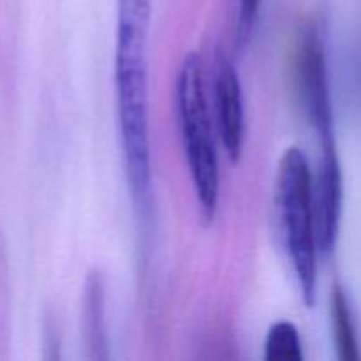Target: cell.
I'll return each mask as SVG.
<instances>
[{
    "instance_id": "4",
    "label": "cell",
    "mask_w": 361,
    "mask_h": 361,
    "mask_svg": "<svg viewBox=\"0 0 361 361\" xmlns=\"http://www.w3.org/2000/svg\"><path fill=\"white\" fill-rule=\"evenodd\" d=\"M298 81L307 120L316 130L321 148L335 147L334 108L328 85L326 56L319 32L312 25H307L300 37Z\"/></svg>"
},
{
    "instance_id": "2",
    "label": "cell",
    "mask_w": 361,
    "mask_h": 361,
    "mask_svg": "<svg viewBox=\"0 0 361 361\" xmlns=\"http://www.w3.org/2000/svg\"><path fill=\"white\" fill-rule=\"evenodd\" d=\"M175 111L201 212L207 221H212L219 204L221 169L204 94L203 63L197 53L187 55L176 74Z\"/></svg>"
},
{
    "instance_id": "10",
    "label": "cell",
    "mask_w": 361,
    "mask_h": 361,
    "mask_svg": "<svg viewBox=\"0 0 361 361\" xmlns=\"http://www.w3.org/2000/svg\"><path fill=\"white\" fill-rule=\"evenodd\" d=\"M263 0H240L238 6V23H236V42L238 46H245L250 41L257 16H259Z\"/></svg>"
},
{
    "instance_id": "5",
    "label": "cell",
    "mask_w": 361,
    "mask_h": 361,
    "mask_svg": "<svg viewBox=\"0 0 361 361\" xmlns=\"http://www.w3.org/2000/svg\"><path fill=\"white\" fill-rule=\"evenodd\" d=\"M214 111L226 155L236 162L245 141V104L238 73L224 55H219L214 66Z\"/></svg>"
},
{
    "instance_id": "9",
    "label": "cell",
    "mask_w": 361,
    "mask_h": 361,
    "mask_svg": "<svg viewBox=\"0 0 361 361\" xmlns=\"http://www.w3.org/2000/svg\"><path fill=\"white\" fill-rule=\"evenodd\" d=\"M264 360L267 361H302V341L298 328L289 321L271 324L264 341Z\"/></svg>"
},
{
    "instance_id": "6",
    "label": "cell",
    "mask_w": 361,
    "mask_h": 361,
    "mask_svg": "<svg viewBox=\"0 0 361 361\" xmlns=\"http://www.w3.org/2000/svg\"><path fill=\"white\" fill-rule=\"evenodd\" d=\"M312 207L319 252L330 254L337 242L342 212V171L335 147L321 148L312 175Z\"/></svg>"
},
{
    "instance_id": "8",
    "label": "cell",
    "mask_w": 361,
    "mask_h": 361,
    "mask_svg": "<svg viewBox=\"0 0 361 361\" xmlns=\"http://www.w3.org/2000/svg\"><path fill=\"white\" fill-rule=\"evenodd\" d=\"M331 324H334V338L338 358L344 361L358 360L360 348L355 323H353V314L349 309L348 298L338 286L334 288V293H331Z\"/></svg>"
},
{
    "instance_id": "1",
    "label": "cell",
    "mask_w": 361,
    "mask_h": 361,
    "mask_svg": "<svg viewBox=\"0 0 361 361\" xmlns=\"http://www.w3.org/2000/svg\"><path fill=\"white\" fill-rule=\"evenodd\" d=\"M152 0H118L115 87L127 182L141 215L152 210V152L148 126V32Z\"/></svg>"
},
{
    "instance_id": "7",
    "label": "cell",
    "mask_w": 361,
    "mask_h": 361,
    "mask_svg": "<svg viewBox=\"0 0 361 361\" xmlns=\"http://www.w3.org/2000/svg\"><path fill=\"white\" fill-rule=\"evenodd\" d=\"M83 319H85V337L87 348L90 351V358L106 360L108 358V337H106V319H104V286L99 271H92L85 284L83 298Z\"/></svg>"
},
{
    "instance_id": "3",
    "label": "cell",
    "mask_w": 361,
    "mask_h": 361,
    "mask_svg": "<svg viewBox=\"0 0 361 361\" xmlns=\"http://www.w3.org/2000/svg\"><path fill=\"white\" fill-rule=\"evenodd\" d=\"M275 201L286 250L307 307L316 302L317 245L312 207V169L302 148L291 147L279 162Z\"/></svg>"
}]
</instances>
